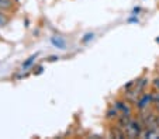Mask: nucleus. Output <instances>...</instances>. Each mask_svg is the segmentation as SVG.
Listing matches in <instances>:
<instances>
[{
  "label": "nucleus",
  "mask_w": 159,
  "mask_h": 139,
  "mask_svg": "<svg viewBox=\"0 0 159 139\" xmlns=\"http://www.w3.org/2000/svg\"><path fill=\"white\" fill-rule=\"evenodd\" d=\"M147 87V79L134 80L125 87V100L129 103H137L139 97L144 94V90Z\"/></svg>",
  "instance_id": "nucleus-1"
},
{
  "label": "nucleus",
  "mask_w": 159,
  "mask_h": 139,
  "mask_svg": "<svg viewBox=\"0 0 159 139\" xmlns=\"http://www.w3.org/2000/svg\"><path fill=\"white\" fill-rule=\"evenodd\" d=\"M159 114L155 111H149L148 108L141 110L138 119L141 121V124L144 125V128H151V129H156L159 128V122H158Z\"/></svg>",
  "instance_id": "nucleus-2"
},
{
  "label": "nucleus",
  "mask_w": 159,
  "mask_h": 139,
  "mask_svg": "<svg viewBox=\"0 0 159 139\" xmlns=\"http://www.w3.org/2000/svg\"><path fill=\"white\" fill-rule=\"evenodd\" d=\"M144 129V125L141 124L138 118H131L129 122L123 128L124 133H125V138H139L141 136V132Z\"/></svg>",
  "instance_id": "nucleus-3"
},
{
  "label": "nucleus",
  "mask_w": 159,
  "mask_h": 139,
  "mask_svg": "<svg viewBox=\"0 0 159 139\" xmlns=\"http://www.w3.org/2000/svg\"><path fill=\"white\" fill-rule=\"evenodd\" d=\"M153 103V98H152V94H142L139 97L138 100H137V108L141 111V110H145L149 107V104Z\"/></svg>",
  "instance_id": "nucleus-4"
},
{
  "label": "nucleus",
  "mask_w": 159,
  "mask_h": 139,
  "mask_svg": "<svg viewBox=\"0 0 159 139\" xmlns=\"http://www.w3.org/2000/svg\"><path fill=\"white\" fill-rule=\"evenodd\" d=\"M116 108L118 110V112H123V114H132V108L127 101H117L116 103Z\"/></svg>",
  "instance_id": "nucleus-5"
},
{
  "label": "nucleus",
  "mask_w": 159,
  "mask_h": 139,
  "mask_svg": "<svg viewBox=\"0 0 159 139\" xmlns=\"http://www.w3.org/2000/svg\"><path fill=\"white\" fill-rule=\"evenodd\" d=\"M110 136L117 138V139H123V138H125V133H124V131L117 125V127H113L110 129Z\"/></svg>",
  "instance_id": "nucleus-6"
},
{
  "label": "nucleus",
  "mask_w": 159,
  "mask_h": 139,
  "mask_svg": "<svg viewBox=\"0 0 159 139\" xmlns=\"http://www.w3.org/2000/svg\"><path fill=\"white\" fill-rule=\"evenodd\" d=\"M14 7V0H0V10L10 11Z\"/></svg>",
  "instance_id": "nucleus-7"
},
{
  "label": "nucleus",
  "mask_w": 159,
  "mask_h": 139,
  "mask_svg": "<svg viewBox=\"0 0 159 139\" xmlns=\"http://www.w3.org/2000/svg\"><path fill=\"white\" fill-rule=\"evenodd\" d=\"M10 23V17L6 14V11H3V10H0V28L6 27L7 24Z\"/></svg>",
  "instance_id": "nucleus-8"
},
{
  "label": "nucleus",
  "mask_w": 159,
  "mask_h": 139,
  "mask_svg": "<svg viewBox=\"0 0 159 139\" xmlns=\"http://www.w3.org/2000/svg\"><path fill=\"white\" fill-rule=\"evenodd\" d=\"M118 110L117 108H111V110H108L107 111V118L108 119H113V118H114V119H117V117H118Z\"/></svg>",
  "instance_id": "nucleus-9"
},
{
  "label": "nucleus",
  "mask_w": 159,
  "mask_h": 139,
  "mask_svg": "<svg viewBox=\"0 0 159 139\" xmlns=\"http://www.w3.org/2000/svg\"><path fill=\"white\" fill-rule=\"evenodd\" d=\"M34 59H35V55H34V56H31L30 59H28V61L25 62L24 65H23V67H28V66H30V65H31V63H33V62H34Z\"/></svg>",
  "instance_id": "nucleus-10"
},
{
  "label": "nucleus",
  "mask_w": 159,
  "mask_h": 139,
  "mask_svg": "<svg viewBox=\"0 0 159 139\" xmlns=\"http://www.w3.org/2000/svg\"><path fill=\"white\" fill-rule=\"evenodd\" d=\"M153 87H155L156 90H159V77H156L155 80H153Z\"/></svg>",
  "instance_id": "nucleus-11"
}]
</instances>
